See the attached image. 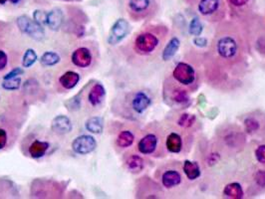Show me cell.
Here are the masks:
<instances>
[{"mask_svg": "<svg viewBox=\"0 0 265 199\" xmlns=\"http://www.w3.org/2000/svg\"><path fill=\"white\" fill-rule=\"evenodd\" d=\"M199 17L209 23L222 22L227 13L224 0H184Z\"/></svg>", "mask_w": 265, "mask_h": 199, "instance_id": "6", "label": "cell"}, {"mask_svg": "<svg viewBox=\"0 0 265 199\" xmlns=\"http://www.w3.org/2000/svg\"><path fill=\"white\" fill-rule=\"evenodd\" d=\"M249 38L237 22L218 23L201 65L208 86L220 92H233L241 87L248 71Z\"/></svg>", "mask_w": 265, "mask_h": 199, "instance_id": "1", "label": "cell"}, {"mask_svg": "<svg viewBox=\"0 0 265 199\" xmlns=\"http://www.w3.org/2000/svg\"><path fill=\"white\" fill-rule=\"evenodd\" d=\"M2 88L6 91H15L18 90L21 86V79L19 77L9 79V80H4L2 83Z\"/></svg>", "mask_w": 265, "mask_h": 199, "instance_id": "33", "label": "cell"}, {"mask_svg": "<svg viewBox=\"0 0 265 199\" xmlns=\"http://www.w3.org/2000/svg\"><path fill=\"white\" fill-rule=\"evenodd\" d=\"M171 125L192 133H196L199 130V123L196 115L189 113H183L177 116Z\"/></svg>", "mask_w": 265, "mask_h": 199, "instance_id": "16", "label": "cell"}, {"mask_svg": "<svg viewBox=\"0 0 265 199\" xmlns=\"http://www.w3.org/2000/svg\"><path fill=\"white\" fill-rule=\"evenodd\" d=\"M71 61L78 68H82V69L88 68L91 66L93 62L92 52L87 47H79L72 53Z\"/></svg>", "mask_w": 265, "mask_h": 199, "instance_id": "17", "label": "cell"}, {"mask_svg": "<svg viewBox=\"0 0 265 199\" xmlns=\"http://www.w3.org/2000/svg\"><path fill=\"white\" fill-rule=\"evenodd\" d=\"M153 97L146 90H138L128 93L123 101V117L137 120L143 117L153 105Z\"/></svg>", "mask_w": 265, "mask_h": 199, "instance_id": "7", "label": "cell"}, {"mask_svg": "<svg viewBox=\"0 0 265 199\" xmlns=\"http://www.w3.org/2000/svg\"><path fill=\"white\" fill-rule=\"evenodd\" d=\"M166 133L167 129L162 124L158 122L149 124L141 133L137 143V150L143 155L156 158L167 156Z\"/></svg>", "mask_w": 265, "mask_h": 199, "instance_id": "3", "label": "cell"}, {"mask_svg": "<svg viewBox=\"0 0 265 199\" xmlns=\"http://www.w3.org/2000/svg\"><path fill=\"white\" fill-rule=\"evenodd\" d=\"M250 190L254 192L265 191V166L259 167L252 172L251 175V186Z\"/></svg>", "mask_w": 265, "mask_h": 199, "instance_id": "21", "label": "cell"}, {"mask_svg": "<svg viewBox=\"0 0 265 199\" xmlns=\"http://www.w3.org/2000/svg\"><path fill=\"white\" fill-rule=\"evenodd\" d=\"M24 73V70L19 68V67H16L14 69H12L9 73H7L4 77H3V80H9V79H13V78H16L20 75H22Z\"/></svg>", "mask_w": 265, "mask_h": 199, "instance_id": "37", "label": "cell"}, {"mask_svg": "<svg viewBox=\"0 0 265 199\" xmlns=\"http://www.w3.org/2000/svg\"><path fill=\"white\" fill-rule=\"evenodd\" d=\"M97 147V141L94 136L89 134H82L77 136L72 142V149L81 155L93 152Z\"/></svg>", "mask_w": 265, "mask_h": 199, "instance_id": "15", "label": "cell"}, {"mask_svg": "<svg viewBox=\"0 0 265 199\" xmlns=\"http://www.w3.org/2000/svg\"><path fill=\"white\" fill-rule=\"evenodd\" d=\"M16 24L22 33L27 34L28 36L37 41H41L45 36V32L42 25L37 23L35 20H31L26 15L19 16L16 20Z\"/></svg>", "mask_w": 265, "mask_h": 199, "instance_id": "13", "label": "cell"}, {"mask_svg": "<svg viewBox=\"0 0 265 199\" xmlns=\"http://www.w3.org/2000/svg\"><path fill=\"white\" fill-rule=\"evenodd\" d=\"M63 12L60 8H54L47 13L46 17V25L54 31H57L61 28L63 24Z\"/></svg>", "mask_w": 265, "mask_h": 199, "instance_id": "22", "label": "cell"}, {"mask_svg": "<svg viewBox=\"0 0 265 199\" xmlns=\"http://www.w3.org/2000/svg\"><path fill=\"white\" fill-rule=\"evenodd\" d=\"M170 30L165 24H151L136 33L131 41L134 55L141 59H154L159 56L168 42Z\"/></svg>", "mask_w": 265, "mask_h": 199, "instance_id": "2", "label": "cell"}, {"mask_svg": "<svg viewBox=\"0 0 265 199\" xmlns=\"http://www.w3.org/2000/svg\"><path fill=\"white\" fill-rule=\"evenodd\" d=\"M12 4H17V3H19L21 0H9Z\"/></svg>", "mask_w": 265, "mask_h": 199, "instance_id": "40", "label": "cell"}, {"mask_svg": "<svg viewBox=\"0 0 265 199\" xmlns=\"http://www.w3.org/2000/svg\"><path fill=\"white\" fill-rule=\"evenodd\" d=\"M243 131L246 134L252 137H264L265 136V113L256 110L248 113L242 120Z\"/></svg>", "mask_w": 265, "mask_h": 199, "instance_id": "12", "label": "cell"}, {"mask_svg": "<svg viewBox=\"0 0 265 199\" xmlns=\"http://www.w3.org/2000/svg\"><path fill=\"white\" fill-rule=\"evenodd\" d=\"M7 64H8L7 54L3 50H0V71L4 70L7 66Z\"/></svg>", "mask_w": 265, "mask_h": 199, "instance_id": "39", "label": "cell"}, {"mask_svg": "<svg viewBox=\"0 0 265 199\" xmlns=\"http://www.w3.org/2000/svg\"><path fill=\"white\" fill-rule=\"evenodd\" d=\"M85 128L90 133L99 134L103 132L104 129L103 119L100 117H92L86 121Z\"/></svg>", "mask_w": 265, "mask_h": 199, "instance_id": "29", "label": "cell"}, {"mask_svg": "<svg viewBox=\"0 0 265 199\" xmlns=\"http://www.w3.org/2000/svg\"><path fill=\"white\" fill-rule=\"evenodd\" d=\"M166 148L168 153L185 154L189 153L194 144V133L182 130L171 124H167Z\"/></svg>", "mask_w": 265, "mask_h": 199, "instance_id": "8", "label": "cell"}, {"mask_svg": "<svg viewBox=\"0 0 265 199\" xmlns=\"http://www.w3.org/2000/svg\"><path fill=\"white\" fill-rule=\"evenodd\" d=\"M183 171L186 178L189 181H194L199 179L201 176V169L199 163L192 160H185L183 162Z\"/></svg>", "mask_w": 265, "mask_h": 199, "instance_id": "24", "label": "cell"}, {"mask_svg": "<svg viewBox=\"0 0 265 199\" xmlns=\"http://www.w3.org/2000/svg\"><path fill=\"white\" fill-rule=\"evenodd\" d=\"M191 95L192 93L188 89L175 82L170 75L166 77L163 85V97L168 106L177 110L185 109L191 104Z\"/></svg>", "mask_w": 265, "mask_h": 199, "instance_id": "9", "label": "cell"}, {"mask_svg": "<svg viewBox=\"0 0 265 199\" xmlns=\"http://www.w3.org/2000/svg\"><path fill=\"white\" fill-rule=\"evenodd\" d=\"M250 1L251 0H225L226 4L231 10H233V12H236L237 15H241V13L249 8Z\"/></svg>", "mask_w": 265, "mask_h": 199, "instance_id": "30", "label": "cell"}, {"mask_svg": "<svg viewBox=\"0 0 265 199\" xmlns=\"http://www.w3.org/2000/svg\"><path fill=\"white\" fill-rule=\"evenodd\" d=\"M254 156L257 163L261 166H265V143L258 144L254 149Z\"/></svg>", "mask_w": 265, "mask_h": 199, "instance_id": "34", "label": "cell"}, {"mask_svg": "<svg viewBox=\"0 0 265 199\" xmlns=\"http://www.w3.org/2000/svg\"><path fill=\"white\" fill-rule=\"evenodd\" d=\"M130 31H131L130 23L123 18L118 19L113 24V26L111 27L109 38H108L109 44L110 45H116V44L120 43L123 39H125L127 37V35L130 33Z\"/></svg>", "mask_w": 265, "mask_h": 199, "instance_id": "14", "label": "cell"}, {"mask_svg": "<svg viewBox=\"0 0 265 199\" xmlns=\"http://www.w3.org/2000/svg\"><path fill=\"white\" fill-rule=\"evenodd\" d=\"M158 0H127V11L134 21L150 20L159 11Z\"/></svg>", "mask_w": 265, "mask_h": 199, "instance_id": "11", "label": "cell"}, {"mask_svg": "<svg viewBox=\"0 0 265 199\" xmlns=\"http://www.w3.org/2000/svg\"><path fill=\"white\" fill-rule=\"evenodd\" d=\"M246 142L244 131L235 124H224L216 129L215 147L221 153L241 151Z\"/></svg>", "mask_w": 265, "mask_h": 199, "instance_id": "4", "label": "cell"}, {"mask_svg": "<svg viewBox=\"0 0 265 199\" xmlns=\"http://www.w3.org/2000/svg\"><path fill=\"white\" fill-rule=\"evenodd\" d=\"M222 194L224 197L230 199H240L244 197V191L239 182H230L223 188Z\"/></svg>", "mask_w": 265, "mask_h": 199, "instance_id": "28", "label": "cell"}, {"mask_svg": "<svg viewBox=\"0 0 265 199\" xmlns=\"http://www.w3.org/2000/svg\"><path fill=\"white\" fill-rule=\"evenodd\" d=\"M170 76L175 82L188 89L192 94L198 91L203 78L197 68L184 61L179 62L175 66Z\"/></svg>", "mask_w": 265, "mask_h": 199, "instance_id": "10", "label": "cell"}, {"mask_svg": "<svg viewBox=\"0 0 265 199\" xmlns=\"http://www.w3.org/2000/svg\"><path fill=\"white\" fill-rule=\"evenodd\" d=\"M136 140V133L132 130L124 129L121 130L115 139V144L120 149H127L131 147Z\"/></svg>", "mask_w": 265, "mask_h": 199, "instance_id": "20", "label": "cell"}, {"mask_svg": "<svg viewBox=\"0 0 265 199\" xmlns=\"http://www.w3.org/2000/svg\"><path fill=\"white\" fill-rule=\"evenodd\" d=\"M46 17H47V12H44L42 10H35L33 13L34 20L40 25L46 24Z\"/></svg>", "mask_w": 265, "mask_h": 199, "instance_id": "36", "label": "cell"}, {"mask_svg": "<svg viewBox=\"0 0 265 199\" xmlns=\"http://www.w3.org/2000/svg\"><path fill=\"white\" fill-rule=\"evenodd\" d=\"M80 81V75L74 71H67L59 77L58 82L65 90L74 89Z\"/></svg>", "mask_w": 265, "mask_h": 199, "instance_id": "26", "label": "cell"}, {"mask_svg": "<svg viewBox=\"0 0 265 199\" xmlns=\"http://www.w3.org/2000/svg\"><path fill=\"white\" fill-rule=\"evenodd\" d=\"M126 169L132 174L141 173L146 167V161L143 156L138 153H130L125 157L124 161Z\"/></svg>", "mask_w": 265, "mask_h": 199, "instance_id": "18", "label": "cell"}, {"mask_svg": "<svg viewBox=\"0 0 265 199\" xmlns=\"http://www.w3.org/2000/svg\"><path fill=\"white\" fill-rule=\"evenodd\" d=\"M7 1H9V0H0V4L3 5V4H5Z\"/></svg>", "mask_w": 265, "mask_h": 199, "instance_id": "41", "label": "cell"}, {"mask_svg": "<svg viewBox=\"0 0 265 199\" xmlns=\"http://www.w3.org/2000/svg\"><path fill=\"white\" fill-rule=\"evenodd\" d=\"M180 39L177 37H173L170 39V41H168L162 51V59L164 61H169L171 60L176 53L178 52L179 48H180Z\"/></svg>", "mask_w": 265, "mask_h": 199, "instance_id": "27", "label": "cell"}, {"mask_svg": "<svg viewBox=\"0 0 265 199\" xmlns=\"http://www.w3.org/2000/svg\"><path fill=\"white\" fill-rule=\"evenodd\" d=\"M49 146L50 144L48 141L34 139L28 146V155L34 159L41 158L46 154Z\"/></svg>", "mask_w": 265, "mask_h": 199, "instance_id": "19", "label": "cell"}, {"mask_svg": "<svg viewBox=\"0 0 265 199\" xmlns=\"http://www.w3.org/2000/svg\"><path fill=\"white\" fill-rule=\"evenodd\" d=\"M8 143V133L3 128H0V150L4 149Z\"/></svg>", "mask_w": 265, "mask_h": 199, "instance_id": "38", "label": "cell"}, {"mask_svg": "<svg viewBox=\"0 0 265 199\" xmlns=\"http://www.w3.org/2000/svg\"><path fill=\"white\" fill-rule=\"evenodd\" d=\"M105 96H106V90L104 86L100 83L95 84L88 94V102L93 107H97L104 101Z\"/></svg>", "mask_w": 265, "mask_h": 199, "instance_id": "25", "label": "cell"}, {"mask_svg": "<svg viewBox=\"0 0 265 199\" xmlns=\"http://www.w3.org/2000/svg\"><path fill=\"white\" fill-rule=\"evenodd\" d=\"M155 178L165 191H170L172 193L177 192L186 181L183 163L175 159L164 162L158 167Z\"/></svg>", "mask_w": 265, "mask_h": 199, "instance_id": "5", "label": "cell"}, {"mask_svg": "<svg viewBox=\"0 0 265 199\" xmlns=\"http://www.w3.org/2000/svg\"><path fill=\"white\" fill-rule=\"evenodd\" d=\"M38 57L36 52L33 49H27L22 58V66L23 68H30L34 65Z\"/></svg>", "mask_w": 265, "mask_h": 199, "instance_id": "32", "label": "cell"}, {"mask_svg": "<svg viewBox=\"0 0 265 199\" xmlns=\"http://www.w3.org/2000/svg\"><path fill=\"white\" fill-rule=\"evenodd\" d=\"M202 31V25L199 21V18L196 17L192 20L191 22V25H190V32L193 34V35H196V36H199V34L201 33Z\"/></svg>", "mask_w": 265, "mask_h": 199, "instance_id": "35", "label": "cell"}, {"mask_svg": "<svg viewBox=\"0 0 265 199\" xmlns=\"http://www.w3.org/2000/svg\"><path fill=\"white\" fill-rule=\"evenodd\" d=\"M52 131L57 134H66L72 131V123L66 116H57L51 124Z\"/></svg>", "mask_w": 265, "mask_h": 199, "instance_id": "23", "label": "cell"}, {"mask_svg": "<svg viewBox=\"0 0 265 199\" xmlns=\"http://www.w3.org/2000/svg\"><path fill=\"white\" fill-rule=\"evenodd\" d=\"M61 58L56 52L48 51L45 52L40 58V64L44 67L55 66L60 62Z\"/></svg>", "mask_w": 265, "mask_h": 199, "instance_id": "31", "label": "cell"}]
</instances>
